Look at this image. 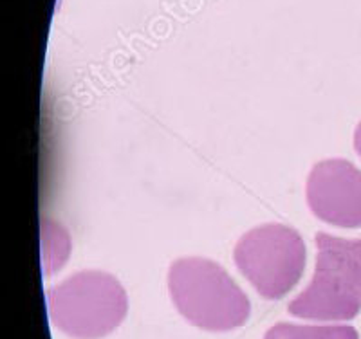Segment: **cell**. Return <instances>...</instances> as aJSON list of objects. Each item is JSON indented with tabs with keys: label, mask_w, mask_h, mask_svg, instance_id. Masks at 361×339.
<instances>
[{
	"label": "cell",
	"mask_w": 361,
	"mask_h": 339,
	"mask_svg": "<svg viewBox=\"0 0 361 339\" xmlns=\"http://www.w3.org/2000/svg\"><path fill=\"white\" fill-rule=\"evenodd\" d=\"M169 290L179 314L204 331H233L250 318L246 292L219 264L206 258L173 261L169 271Z\"/></svg>",
	"instance_id": "cell-1"
},
{
	"label": "cell",
	"mask_w": 361,
	"mask_h": 339,
	"mask_svg": "<svg viewBox=\"0 0 361 339\" xmlns=\"http://www.w3.org/2000/svg\"><path fill=\"white\" fill-rule=\"evenodd\" d=\"M311 283L288 305L291 316L316 321H347L361 311V238L316 235Z\"/></svg>",
	"instance_id": "cell-2"
},
{
	"label": "cell",
	"mask_w": 361,
	"mask_h": 339,
	"mask_svg": "<svg viewBox=\"0 0 361 339\" xmlns=\"http://www.w3.org/2000/svg\"><path fill=\"white\" fill-rule=\"evenodd\" d=\"M127 309L123 285L102 271L73 274L47 295L49 319L74 339L105 338L121 325Z\"/></svg>",
	"instance_id": "cell-3"
},
{
	"label": "cell",
	"mask_w": 361,
	"mask_h": 339,
	"mask_svg": "<svg viewBox=\"0 0 361 339\" xmlns=\"http://www.w3.org/2000/svg\"><path fill=\"white\" fill-rule=\"evenodd\" d=\"M233 260L262 298L280 300L304 274L305 244L295 229L266 224L240 237Z\"/></svg>",
	"instance_id": "cell-4"
},
{
	"label": "cell",
	"mask_w": 361,
	"mask_h": 339,
	"mask_svg": "<svg viewBox=\"0 0 361 339\" xmlns=\"http://www.w3.org/2000/svg\"><path fill=\"white\" fill-rule=\"evenodd\" d=\"M307 204L327 224L361 228V170L345 159L318 163L307 179Z\"/></svg>",
	"instance_id": "cell-5"
},
{
	"label": "cell",
	"mask_w": 361,
	"mask_h": 339,
	"mask_svg": "<svg viewBox=\"0 0 361 339\" xmlns=\"http://www.w3.org/2000/svg\"><path fill=\"white\" fill-rule=\"evenodd\" d=\"M264 339H360L356 328L347 325L307 327L293 323H276L266 332Z\"/></svg>",
	"instance_id": "cell-6"
},
{
	"label": "cell",
	"mask_w": 361,
	"mask_h": 339,
	"mask_svg": "<svg viewBox=\"0 0 361 339\" xmlns=\"http://www.w3.org/2000/svg\"><path fill=\"white\" fill-rule=\"evenodd\" d=\"M354 148H356V152L361 156V123L357 125L356 132H354Z\"/></svg>",
	"instance_id": "cell-7"
}]
</instances>
